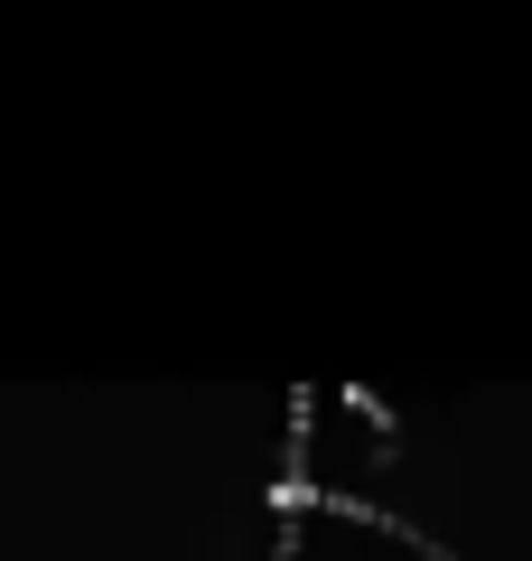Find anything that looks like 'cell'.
Instances as JSON below:
<instances>
[]
</instances>
